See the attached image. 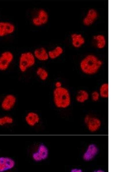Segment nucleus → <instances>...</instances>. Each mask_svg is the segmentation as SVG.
Segmentation results:
<instances>
[{"mask_svg": "<svg viewBox=\"0 0 115 172\" xmlns=\"http://www.w3.org/2000/svg\"><path fill=\"white\" fill-rule=\"evenodd\" d=\"M36 60L32 52L26 51L22 52L18 59L19 71L22 73H26L35 65Z\"/></svg>", "mask_w": 115, "mask_h": 172, "instance_id": "3", "label": "nucleus"}, {"mask_svg": "<svg viewBox=\"0 0 115 172\" xmlns=\"http://www.w3.org/2000/svg\"><path fill=\"white\" fill-rule=\"evenodd\" d=\"M17 101V98L14 95L7 94L3 97L1 101V108L4 111H9L14 108Z\"/></svg>", "mask_w": 115, "mask_h": 172, "instance_id": "6", "label": "nucleus"}, {"mask_svg": "<svg viewBox=\"0 0 115 172\" xmlns=\"http://www.w3.org/2000/svg\"><path fill=\"white\" fill-rule=\"evenodd\" d=\"M16 30L15 25L7 21H0V37H4L14 33Z\"/></svg>", "mask_w": 115, "mask_h": 172, "instance_id": "7", "label": "nucleus"}, {"mask_svg": "<svg viewBox=\"0 0 115 172\" xmlns=\"http://www.w3.org/2000/svg\"><path fill=\"white\" fill-rule=\"evenodd\" d=\"M35 73L38 78L43 81L47 80L49 76L48 71L42 67H38L35 70Z\"/></svg>", "mask_w": 115, "mask_h": 172, "instance_id": "17", "label": "nucleus"}, {"mask_svg": "<svg viewBox=\"0 0 115 172\" xmlns=\"http://www.w3.org/2000/svg\"><path fill=\"white\" fill-rule=\"evenodd\" d=\"M35 13L31 19V23L33 26L40 27L47 24L49 20V15L45 9H39Z\"/></svg>", "mask_w": 115, "mask_h": 172, "instance_id": "4", "label": "nucleus"}, {"mask_svg": "<svg viewBox=\"0 0 115 172\" xmlns=\"http://www.w3.org/2000/svg\"><path fill=\"white\" fill-rule=\"evenodd\" d=\"M15 165V161L11 158L6 157H0V172L11 169Z\"/></svg>", "mask_w": 115, "mask_h": 172, "instance_id": "11", "label": "nucleus"}, {"mask_svg": "<svg viewBox=\"0 0 115 172\" xmlns=\"http://www.w3.org/2000/svg\"><path fill=\"white\" fill-rule=\"evenodd\" d=\"M32 52L37 60L41 62H45L49 59L48 51L44 47L41 46L36 48Z\"/></svg>", "mask_w": 115, "mask_h": 172, "instance_id": "9", "label": "nucleus"}, {"mask_svg": "<svg viewBox=\"0 0 115 172\" xmlns=\"http://www.w3.org/2000/svg\"><path fill=\"white\" fill-rule=\"evenodd\" d=\"M53 100L55 106L58 108L64 109L71 105L72 99L69 90L64 87L55 88L52 93Z\"/></svg>", "mask_w": 115, "mask_h": 172, "instance_id": "2", "label": "nucleus"}, {"mask_svg": "<svg viewBox=\"0 0 115 172\" xmlns=\"http://www.w3.org/2000/svg\"><path fill=\"white\" fill-rule=\"evenodd\" d=\"M93 40L95 41L97 48L99 49L103 48L106 44V40L105 36L101 34L94 36Z\"/></svg>", "mask_w": 115, "mask_h": 172, "instance_id": "19", "label": "nucleus"}, {"mask_svg": "<svg viewBox=\"0 0 115 172\" xmlns=\"http://www.w3.org/2000/svg\"><path fill=\"white\" fill-rule=\"evenodd\" d=\"M55 88H58L62 87V83L60 81H56L54 83Z\"/></svg>", "mask_w": 115, "mask_h": 172, "instance_id": "23", "label": "nucleus"}, {"mask_svg": "<svg viewBox=\"0 0 115 172\" xmlns=\"http://www.w3.org/2000/svg\"><path fill=\"white\" fill-rule=\"evenodd\" d=\"M85 121L87 124L89 130L92 132L97 130L100 126L101 122L99 119L89 115L85 117Z\"/></svg>", "mask_w": 115, "mask_h": 172, "instance_id": "10", "label": "nucleus"}, {"mask_svg": "<svg viewBox=\"0 0 115 172\" xmlns=\"http://www.w3.org/2000/svg\"><path fill=\"white\" fill-rule=\"evenodd\" d=\"M63 52V48L60 46H57L52 49L48 51L49 59L54 60L60 56Z\"/></svg>", "mask_w": 115, "mask_h": 172, "instance_id": "18", "label": "nucleus"}, {"mask_svg": "<svg viewBox=\"0 0 115 172\" xmlns=\"http://www.w3.org/2000/svg\"><path fill=\"white\" fill-rule=\"evenodd\" d=\"M90 97L92 100L95 102L98 101L100 98L98 91L96 90L92 92Z\"/></svg>", "mask_w": 115, "mask_h": 172, "instance_id": "22", "label": "nucleus"}, {"mask_svg": "<svg viewBox=\"0 0 115 172\" xmlns=\"http://www.w3.org/2000/svg\"><path fill=\"white\" fill-rule=\"evenodd\" d=\"M13 122V119L11 116L6 115L0 117V125L3 126L10 124Z\"/></svg>", "mask_w": 115, "mask_h": 172, "instance_id": "21", "label": "nucleus"}, {"mask_svg": "<svg viewBox=\"0 0 115 172\" xmlns=\"http://www.w3.org/2000/svg\"><path fill=\"white\" fill-rule=\"evenodd\" d=\"M71 38L72 44L75 48H80L85 43V39L81 34L73 33L71 35Z\"/></svg>", "mask_w": 115, "mask_h": 172, "instance_id": "14", "label": "nucleus"}, {"mask_svg": "<svg viewBox=\"0 0 115 172\" xmlns=\"http://www.w3.org/2000/svg\"><path fill=\"white\" fill-rule=\"evenodd\" d=\"M97 152V148L95 145H90L84 154L83 158L85 160H90L95 156Z\"/></svg>", "mask_w": 115, "mask_h": 172, "instance_id": "16", "label": "nucleus"}, {"mask_svg": "<svg viewBox=\"0 0 115 172\" xmlns=\"http://www.w3.org/2000/svg\"><path fill=\"white\" fill-rule=\"evenodd\" d=\"M14 58V54L9 50L2 52L0 54V71H7L13 62Z\"/></svg>", "mask_w": 115, "mask_h": 172, "instance_id": "5", "label": "nucleus"}, {"mask_svg": "<svg viewBox=\"0 0 115 172\" xmlns=\"http://www.w3.org/2000/svg\"><path fill=\"white\" fill-rule=\"evenodd\" d=\"M98 16L97 11L94 9H89L83 19V23L85 26H89L92 24Z\"/></svg>", "mask_w": 115, "mask_h": 172, "instance_id": "12", "label": "nucleus"}, {"mask_svg": "<svg viewBox=\"0 0 115 172\" xmlns=\"http://www.w3.org/2000/svg\"><path fill=\"white\" fill-rule=\"evenodd\" d=\"M48 153V148L45 145L43 144H40L37 150L33 154L32 159L37 162L44 160L47 157Z\"/></svg>", "mask_w": 115, "mask_h": 172, "instance_id": "8", "label": "nucleus"}, {"mask_svg": "<svg viewBox=\"0 0 115 172\" xmlns=\"http://www.w3.org/2000/svg\"><path fill=\"white\" fill-rule=\"evenodd\" d=\"M25 120L26 123L30 126H34L38 124L40 121L39 115L34 112H30L26 115Z\"/></svg>", "mask_w": 115, "mask_h": 172, "instance_id": "13", "label": "nucleus"}, {"mask_svg": "<svg viewBox=\"0 0 115 172\" xmlns=\"http://www.w3.org/2000/svg\"><path fill=\"white\" fill-rule=\"evenodd\" d=\"M90 96L88 91L84 89H81L77 92L75 98L77 102L83 103L88 100Z\"/></svg>", "mask_w": 115, "mask_h": 172, "instance_id": "15", "label": "nucleus"}, {"mask_svg": "<svg viewBox=\"0 0 115 172\" xmlns=\"http://www.w3.org/2000/svg\"><path fill=\"white\" fill-rule=\"evenodd\" d=\"M103 64L102 61L96 56L89 54L80 61L79 67L81 71L87 75H92L97 73Z\"/></svg>", "mask_w": 115, "mask_h": 172, "instance_id": "1", "label": "nucleus"}, {"mask_svg": "<svg viewBox=\"0 0 115 172\" xmlns=\"http://www.w3.org/2000/svg\"><path fill=\"white\" fill-rule=\"evenodd\" d=\"M100 97L107 99L108 97V84L107 82L102 83L100 86L99 91Z\"/></svg>", "mask_w": 115, "mask_h": 172, "instance_id": "20", "label": "nucleus"}]
</instances>
